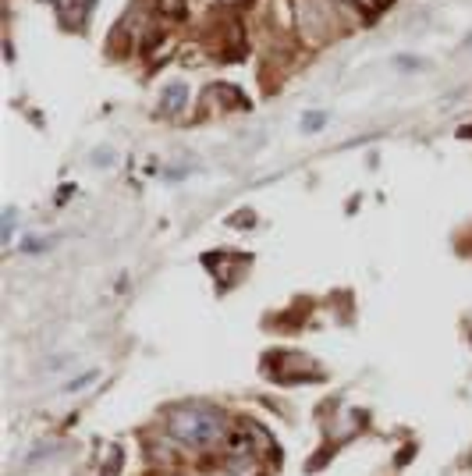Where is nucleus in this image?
<instances>
[{
	"mask_svg": "<svg viewBox=\"0 0 472 476\" xmlns=\"http://www.w3.org/2000/svg\"><path fill=\"white\" fill-rule=\"evenodd\" d=\"M171 434L185 444H213L227 434V427L210 409H182L171 416Z\"/></svg>",
	"mask_w": 472,
	"mask_h": 476,
	"instance_id": "f257e3e1",
	"label": "nucleus"
},
{
	"mask_svg": "<svg viewBox=\"0 0 472 476\" xmlns=\"http://www.w3.org/2000/svg\"><path fill=\"white\" fill-rule=\"evenodd\" d=\"M323 128V114H306L302 117V132H320Z\"/></svg>",
	"mask_w": 472,
	"mask_h": 476,
	"instance_id": "f03ea898",
	"label": "nucleus"
},
{
	"mask_svg": "<svg viewBox=\"0 0 472 476\" xmlns=\"http://www.w3.org/2000/svg\"><path fill=\"white\" fill-rule=\"evenodd\" d=\"M96 377H100V373L93 370V373H85V377H78V380H71V384H68V391H82V388H85V384H93Z\"/></svg>",
	"mask_w": 472,
	"mask_h": 476,
	"instance_id": "7ed1b4c3",
	"label": "nucleus"
},
{
	"mask_svg": "<svg viewBox=\"0 0 472 476\" xmlns=\"http://www.w3.org/2000/svg\"><path fill=\"white\" fill-rule=\"evenodd\" d=\"M11 231H15V210L4 214V242H11Z\"/></svg>",
	"mask_w": 472,
	"mask_h": 476,
	"instance_id": "20e7f679",
	"label": "nucleus"
}]
</instances>
